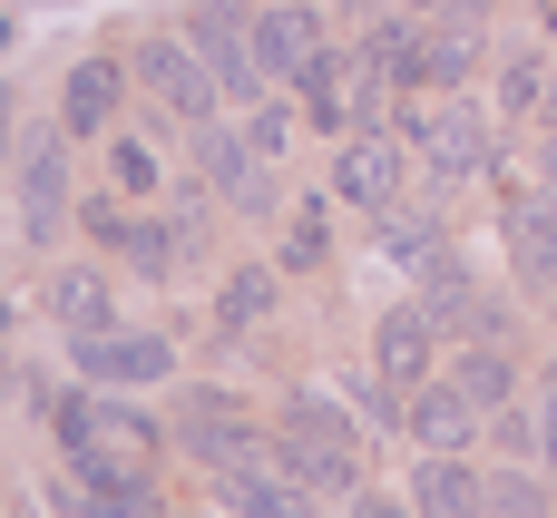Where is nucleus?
<instances>
[{"mask_svg": "<svg viewBox=\"0 0 557 518\" xmlns=\"http://www.w3.org/2000/svg\"><path fill=\"white\" fill-rule=\"evenodd\" d=\"M401 147H421V166H431L441 186H460V176L490 166V118L460 108V98H441V108H411V118H401Z\"/></svg>", "mask_w": 557, "mask_h": 518, "instance_id": "nucleus-1", "label": "nucleus"}, {"mask_svg": "<svg viewBox=\"0 0 557 518\" xmlns=\"http://www.w3.org/2000/svg\"><path fill=\"white\" fill-rule=\"evenodd\" d=\"M186 39H196V59L215 69V88H225L235 108H255V98H264V59H255V20H245L235 0H206V10L186 20Z\"/></svg>", "mask_w": 557, "mask_h": 518, "instance_id": "nucleus-2", "label": "nucleus"}, {"mask_svg": "<svg viewBox=\"0 0 557 518\" xmlns=\"http://www.w3.org/2000/svg\"><path fill=\"white\" fill-rule=\"evenodd\" d=\"M137 88H147L166 118H186V127H206V118H215V98H225V88H215V69L196 59V39H147V49H137Z\"/></svg>", "mask_w": 557, "mask_h": 518, "instance_id": "nucleus-3", "label": "nucleus"}, {"mask_svg": "<svg viewBox=\"0 0 557 518\" xmlns=\"http://www.w3.org/2000/svg\"><path fill=\"white\" fill-rule=\"evenodd\" d=\"M59 441L88 451V460H147L157 451V421L127 411V402H108V392H69L59 402Z\"/></svg>", "mask_w": 557, "mask_h": 518, "instance_id": "nucleus-4", "label": "nucleus"}, {"mask_svg": "<svg viewBox=\"0 0 557 518\" xmlns=\"http://www.w3.org/2000/svg\"><path fill=\"white\" fill-rule=\"evenodd\" d=\"M215 499L235 518H313V490L274 460V441H264L255 460H225V470H215Z\"/></svg>", "mask_w": 557, "mask_h": 518, "instance_id": "nucleus-5", "label": "nucleus"}, {"mask_svg": "<svg viewBox=\"0 0 557 518\" xmlns=\"http://www.w3.org/2000/svg\"><path fill=\"white\" fill-rule=\"evenodd\" d=\"M59 499L69 509H98V518H147V460H88V451H69Z\"/></svg>", "mask_w": 557, "mask_h": 518, "instance_id": "nucleus-6", "label": "nucleus"}, {"mask_svg": "<svg viewBox=\"0 0 557 518\" xmlns=\"http://www.w3.org/2000/svg\"><path fill=\"white\" fill-rule=\"evenodd\" d=\"M59 225H69V147L59 137H29V157H20V235L49 245Z\"/></svg>", "mask_w": 557, "mask_h": 518, "instance_id": "nucleus-7", "label": "nucleus"}, {"mask_svg": "<svg viewBox=\"0 0 557 518\" xmlns=\"http://www.w3.org/2000/svg\"><path fill=\"white\" fill-rule=\"evenodd\" d=\"M78 382H108V392L166 382V343L157 333H78Z\"/></svg>", "mask_w": 557, "mask_h": 518, "instance_id": "nucleus-8", "label": "nucleus"}, {"mask_svg": "<svg viewBox=\"0 0 557 518\" xmlns=\"http://www.w3.org/2000/svg\"><path fill=\"white\" fill-rule=\"evenodd\" d=\"M333 186H343L352 206H372V215H392V196H401V137H392V127H362V137L343 147V166H333Z\"/></svg>", "mask_w": 557, "mask_h": 518, "instance_id": "nucleus-9", "label": "nucleus"}, {"mask_svg": "<svg viewBox=\"0 0 557 518\" xmlns=\"http://www.w3.org/2000/svg\"><path fill=\"white\" fill-rule=\"evenodd\" d=\"M176 441H186L206 470H225V460H255V451H264V441H255V421H245L225 392H196V402H186V421H176Z\"/></svg>", "mask_w": 557, "mask_h": 518, "instance_id": "nucleus-10", "label": "nucleus"}, {"mask_svg": "<svg viewBox=\"0 0 557 518\" xmlns=\"http://www.w3.org/2000/svg\"><path fill=\"white\" fill-rule=\"evenodd\" d=\"M196 166H206L235 206H274V186H264V147H255V137H235V127H215V118L196 127Z\"/></svg>", "mask_w": 557, "mask_h": 518, "instance_id": "nucleus-11", "label": "nucleus"}, {"mask_svg": "<svg viewBox=\"0 0 557 518\" xmlns=\"http://www.w3.org/2000/svg\"><path fill=\"white\" fill-rule=\"evenodd\" d=\"M78 225H88V235H98L108 255H127V264H147V274H166V264L186 255V235H176V225H157V215H127V206H88Z\"/></svg>", "mask_w": 557, "mask_h": 518, "instance_id": "nucleus-12", "label": "nucleus"}, {"mask_svg": "<svg viewBox=\"0 0 557 518\" xmlns=\"http://www.w3.org/2000/svg\"><path fill=\"white\" fill-rule=\"evenodd\" d=\"M323 49V20L313 10H255V59H264V78H304V59Z\"/></svg>", "mask_w": 557, "mask_h": 518, "instance_id": "nucleus-13", "label": "nucleus"}, {"mask_svg": "<svg viewBox=\"0 0 557 518\" xmlns=\"http://www.w3.org/2000/svg\"><path fill=\"white\" fill-rule=\"evenodd\" d=\"M480 69V0H460L441 29H421V88H460Z\"/></svg>", "mask_w": 557, "mask_h": 518, "instance_id": "nucleus-14", "label": "nucleus"}, {"mask_svg": "<svg viewBox=\"0 0 557 518\" xmlns=\"http://www.w3.org/2000/svg\"><path fill=\"white\" fill-rule=\"evenodd\" d=\"M411 509L421 518H490V480H470L450 451H431L421 480H411Z\"/></svg>", "mask_w": 557, "mask_h": 518, "instance_id": "nucleus-15", "label": "nucleus"}, {"mask_svg": "<svg viewBox=\"0 0 557 518\" xmlns=\"http://www.w3.org/2000/svg\"><path fill=\"white\" fill-rule=\"evenodd\" d=\"M480 421H490V411H480V402H470V392H460V382H450V372H441V382H421V392H411V431H421V441H431V451H460V441H470V431H480Z\"/></svg>", "mask_w": 557, "mask_h": 518, "instance_id": "nucleus-16", "label": "nucleus"}, {"mask_svg": "<svg viewBox=\"0 0 557 518\" xmlns=\"http://www.w3.org/2000/svg\"><path fill=\"white\" fill-rule=\"evenodd\" d=\"M509 264H519L529 294H557V196H539V206L509 215Z\"/></svg>", "mask_w": 557, "mask_h": 518, "instance_id": "nucleus-17", "label": "nucleus"}, {"mask_svg": "<svg viewBox=\"0 0 557 518\" xmlns=\"http://www.w3.org/2000/svg\"><path fill=\"white\" fill-rule=\"evenodd\" d=\"M108 118H117V59H78L69 88H59V127L69 137H98Z\"/></svg>", "mask_w": 557, "mask_h": 518, "instance_id": "nucleus-18", "label": "nucleus"}, {"mask_svg": "<svg viewBox=\"0 0 557 518\" xmlns=\"http://www.w3.org/2000/svg\"><path fill=\"white\" fill-rule=\"evenodd\" d=\"M431 304H401V313H382V382H431Z\"/></svg>", "mask_w": 557, "mask_h": 518, "instance_id": "nucleus-19", "label": "nucleus"}, {"mask_svg": "<svg viewBox=\"0 0 557 518\" xmlns=\"http://www.w3.org/2000/svg\"><path fill=\"white\" fill-rule=\"evenodd\" d=\"M362 69H372V78H392V88H421V29H411V20H372Z\"/></svg>", "mask_w": 557, "mask_h": 518, "instance_id": "nucleus-20", "label": "nucleus"}, {"mask_svg": "<svg viewBox=\"0 0 557 518\" xmlns=\"http://www.w3.org/2000/svg\"><path fill=\"white\" fill-rule=\"evenodd\" d=\"M450 382H460L480 411H509V392H519V372H509V353H499V343H470V353L450 362Z\"/></svg>", "mask_w": 557, "mask_h": 518, "instance_id": "nucleus-21", "label": "nucleus"}, {"mask_svg": "<svg viewBox=\"0 0 557 518\" xmlns=\"http://www.w3.org/2000/svg\"><path fill=\"white\" fill-rule=\"evenodd\" d=\"M49 313L69 323V343H78V333H108V284H98V274H59V284H49Z\"/></svg>", "mask_w": 557, "mask_h": 518, "instance_id": "nucleus-22", "label": "nucleus"}, {"mask_svg": "<svg viewBox=\"0 0 557 518\" xmlns=\"http://www.w3.org/2000/svg\"><path fill=\"white\" fill-rule=\"evenodd\" d=\"M382 245H392L401 264H421V274H450V235H441L431 215H392V225H382Z\"/></svg>", "mask_w": 557, "mask_h": 518, "instance_id": "nucleus-23", "label": "nucleus"}, {"mask_svg": "<svg viewBox=\"0 0 557 518\" xmlns=\"http://www.w3.org/2000/svg\"><path fill=\"white\" fill-rule=\"evenodd\" d=\"M264 313H274V274H264V264H245V274L225 284V304H215V323H225V333H255Z\"/></svg>", "mask_w": 557, "mask_h": 518, "instance_id": "nucleus-24", "label": "nucleus"}, {"mask_svg": "<svg viewBox=\"0 0 557 518\" xmlns=\"http://www.w3.org/2000/svg\"><path fill=\"white\" fill-rule=\"evenodd\" d=\"M539 98H548V59H509V69H499V108L519 118V108H539Z\"/></svg>", "mask_w": 557, "mask_h": 518, "instance_id": "nucleus-25", "label": "nucleus"}, {"mask_svg": "<svg viewBox=\"0 0 557 518\" xmlns=\"http://www.w3.org/2000/svg\"><path fill=\"white\" fill-rule=\"evenodd\" d=\"M490 518H548V490L509 470V480H490Z\"/></svg>", "mask_w": 557, "mask_h": 518, "instance_id": "nucleus-26", "label": "nucleus"}, {"mask_svg": "<svg viewBox=\"0 0 557 518\" xmlns=\"http://www.w3.org/2000/svg\"><path fill=\"white\" fill-rule=\"evenodd\" d=\"M284 264H323V206H294V235H284Z\"/></svg>", "mask_w": 557, "mask_h": 518, "instance_id": "nucleus-27", "label": "nucleus"}, {"mask_svg": "<svg viewBox=\"0 0 557 518\" xmlns=\"http://www.w3.org/2000/svg\"><path fill=\"white\" fill-rule=\"evenodd\" d=\"M117 186H127V196H137V186H157V157H147L137 137H117Z\"/></svg>", "mask_w": 557, "mask_h": 518, "instance_id": "nucleus-28", "label": "nucleus"}, {"mask_svg": "<svg viewBox=\"0 0 557 518\" xmlns=\"http://www.w3.org/2000/svg\"><path fill=\"white\" fill-rule=\"evenodd\" d=\"M539 451H548V470H557V382H548V421H539Z\"/></svg>", "mask_w": 557, "mask_h": 518, "instance_id": "nucleus-29", "label": "nucleus"}, {"mask_svg": "<svg viewBox=\"0 0 557 518\" xmlns=\"http://www.w3.org/2000/svg\"><path fill=\"white\" fill-rule=\"evenodd\" d=\"M362 518H421V509H392V499H362Z\"/></svg>", "mask_w": 557, "mask_h": 518, "instance_id": "nucleus-30", "label": "nucleus"}, {"mask_svg": "<svg viewBox=\"0 0 557 518\" xmlns=\"http://www.w3.org/2000/svg\"><path fill=\"white\" fill-rule=\"evenodd\" d=\"M0 118H10V88H0Z\"/></svg>", "mask_w": 557, "mask_h": 518, "instance_id": "nucleus-31", "label": "nucleus"}, {"mask_svg": "<svg viewBox=\"0 0 557 518\" xmlns=\"http://www.w3.org/2000/svg\"><path fill=\"white\" fill-rule=\"evenodd\" d=\"M401 10H431V0H401Z\"/></svg>", "mask_w": 557, "mask_h": 518, "instance_id": "nucleus-32", "label": "nucleus"}, {"mask_svg": "<svg viewBox=\"0 0 557 518\" xmlns=\"http://www.w3.org/2000/svg\"><path fill=\"white\" fill-rule=\"evenodd\" d=\"M548 98H557V69H548Z\"/></svg>", "mask_w": 557, "mask_h": 518, "instance_id": "nucleus-33", "label": "nucleus"}, {"mask_svg": "<svg viewBox=\"0 0 557 518\" xmlns=\"http://www.w3.org/2000/svg\"><path fill=\"white\" fill-rule=\"evenodd\" d=\"M548 166H557V137H548Z\"/></svg>", "mask_w": 557, "mask_h": 518, "instance_id": "nucleus-34", "label": "nucleus"}, {"mask_svg": "<svg viewBox=\"0 0 557 518\" xmlns=\"http://www.w3.org/2000/svg\"><path fill=\"white\" fill-rule=\"evenodd\" d=\"M0 313H10V304H0Z\"/></svg>", "mask_w": 557, "mask_h": 518, "instance_id": "nucleus-35", "label": "nucleus"}, {"mask_svg": "<svg viewBox=\"0 0 557 518\" xmlns=\"http://www.w3.org/2000/svg\"><path fill=\"white\" fill-rule=\"evenodd\" d=\"M548 304H557V294H548Z\"/></svg>", "mask_w": 557, "mask_h": 518, "instance_id": "nucleus-36", "label": "nucleus"}]
</instances>
